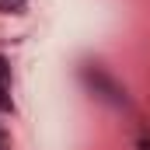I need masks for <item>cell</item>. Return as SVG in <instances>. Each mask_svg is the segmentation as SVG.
I'll return each instance as SVG.
<instances>
[{
  "label": "cell",
  "instance_id": "cell-2",
  "mask_svg": "<svg viewBox=\"0 0 150 150\" xmlns=\"http://www.w3.org/2000/svg\"><path fill=\"white\" fill-rule=\"evenodd\" d=\"M0 112H14V94H11V63L0 56Z\"/></svg>",
  "mask_w": 150,
  "mask_h": 150
},
{
  "label": "cell",
  "instance_id": "cell-3",
  "mask_svg": "<svg viewBox=\"0 0 150 150\" xmlns=\"http://www.w3.org/2000/svg\"><path fill=\"white\" fill-rule=\"evenodd\" d=\"M28 0H0V14H21Z\"/></svg>",
  "mask_w": 150,
  "mask_h": 150
},
{
  "label": "cell",
  "instance_id": "cell-1",
  "mask_svg": "<svg viewBox=\"0 0 150 150\" xmlns=\"http://www.w3.org/2000/svg\"><path fill=\"white\" fill-rule=\"evenodd\" d=\"M77 77H80V84H84L98 101H105V105H112V108H126V105H129L126 87H122V84H119L101 63H80Z\"/></svg>",
  "mask_w": 150,
  "mask_h": 150
},
{
  "label": "cell",
  "instance_id": "cell-4",
  "mask_svg": "<svg viewBox=\"0 0 150 150\" xmlns=\"http://www.w3.org/2000/svg\"><path fill=\"white\" fill-rule=\"evenodd\" d=\"M140 150H150V140H147V136H140Z\"/></svg>",
  "mask_w": 150,
  "mask_h": 150
},
{
  "label": "cell",
  "instance_id": "cell-5",
  "mask_svg": "<svg viewBox=\"0 0 150 150\" xmlns=\"http://www.w3.org/2000/svg\"><path fill=\"white\" fill-rule=\"evenodd\" d=\"M0 150H7V136H4V129H0Z\"/></svg>",
  "mask_w": 150,
  "mask_h": 150
}]
</instances>
